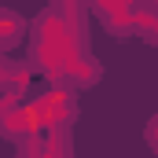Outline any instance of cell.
Wrapping results in <instances>:
<instances>
[{
	"label": "cell",
	"mask_w": 158,
	"mask_h": 158,
	"mask_svg": "<svg viewBox=\"0 0 158 158\" xmlns=\"http://www.w3.org/2000/svg\"><path fill=\"white\" fill-rule=\"evenodd\" d=\"M22 30H26V22H22L19 15H11V11H0V48H11L15 40L22 37Z\"/></svg>",
	"instance_id": "obj_1"
}]
</instances>
